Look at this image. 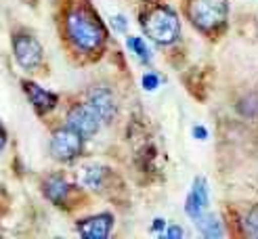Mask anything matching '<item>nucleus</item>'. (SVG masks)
Returning <instances> with one entry per match:
<instances>
[{
  "instance_id": "12",
  "label": "nucleus",
  "mask_w": 258,
  "mask_h": 239,
  "mask_svg": "<svg viewBox=\"0 0 258 239\" xmlns=\"http://www.w3.org/2000/svg\"><path fill=\"white\" fill-rule=\"evenodd\" d=\"M196 224H198L200 233L206 235V237H212V239L223 237V224H221V220H218L216 214H202V216L196 220Z\"/></svg>"
},
{
  "instance_id": "15",
  "label": "nucleus",
  "mask_w": 258,
  "mask_h": 239,
  "mask_svg": "<svg viewBox=\"0 0 258 239\" xmlns=\"http://www.w3.org/2000/svg\"><path fill=\"white\" fill-rule=\"evenodd\" d=\"M103 174H105V172H103V168L90 166V168H86L84 174H82V183H84L86 187H90V189H97V187H101Z\"/></svg>"
},
{
  "instance_id": "1",
  "label": "nucleus",
  "mask_w": 258,
  "mask_h": 239,
  "mask_svg": "<svg viewBox=\"0 0 258 239\" xmlns=\"http://www.w3.org/2000/svg\"><path fill=\"white\" fill-rule=\"evenodd\" d=\"M68 38L82 53H95L105 42V30L101 21L86 9H74L68 15Z\"/></svg>"
},
{
  "instance_id": "2",
  "label": "nucleus",
  "mask_w": 258,
  "mask_h": 239,
  "mask_svg": "<svg viewBox=\"0 0 258 239\" xmlns=\"http://www.w3.org/2000/svg\"><path fill=\"white\" fill-rule=\"evenodd\" d=\"M143 30L153 42L168 46L180 36V21L174 11L166 9V7H158L145 15Z\"/></svg>"
},
{
  "instance_id": "19",
  "label": "nucleus",
  "mask_w": 258,
  "mask_h": 239,
  "mask_svg": "<svg viewBox=\"0 0 258 239\" xmlns=\"http://www.w3.org/2000/svg\"><path fill=\"white\" fill-rule=\"evenodd\" d=\"M115 28H118L120 32L126 30V23H124V17H115Z\"/></svg>"
},
{
  "instance_id": "20",
  "label": "nucleus",
  "mask_w": 258,
  "mask_h": 239,
  "mask_svg": "<svg viewBox=\"0 0 258 239\" xmlns=\"http://www.w3.org/2000/svg\"><path fill=\"white\" fill-rule=\"evenodd\" d=\"M164 220L162 218H156V220H153V229H156V231H160V229H164Z\"/></svg>"
},
{
  "instance_id": "17",
  "label": "nucleus",
  "mask_w": 258,
  "mask_h": 239,
  "mask_svg": "<svg viewBox=\"0 0 258 239\" xmlns=\"http://www.w3.org/2000/svg\"><path fill=\"white\" fill-rule=\"evenodd\" d=\"M193 136H200V141H204V138H208V130H206L204 126H196V128H193Z\"/></svg>"
},
{
  "instance_id": "14",
  "label": "nucleus",
  "mask_w": 258,
  "mask_h": 239,
  "mask_svg": "<svg viewBox=\"0 0 258 239\" xmlns=\"http://www.w3.org/2000/svg\"><path fill=\"white\" fill-rule=\"evenodd\" d=\"M243 233L248 237H258V206L250 208L243 216Z\"/></svg>"
},
{
  "instance_id": "10",
  "label": "nucleus",
  "mask_w": 258,
  "mask_h": 239,
  "mask_svg": "<svg viewBox=\"0 0 258 239\" xmlns=\"http://www.w3.org/2000/svg\"><path fill=\"white\" fill-rule=\"evenodd\" d=\"M23 88H25V95L30 97L32 105L36 107L38 113H44V111L53 109V107L57 105V97H55L53 93L44 91V88H40L38 84H34V82H23Z\"/></svg>"
},
{
  "instance_id": "5",
  "label": "nucleus",
  "mask_w": 258,
  "mask_h": 239,
  "mask_svg": "<svg viewBox=\"0 0 258 239\" xmlns=\"http://www.w3.org/2000/svg\"><path fill=\"white\" fill-rule=\"evenodd\" d=\"M101 116L99 111L90 105V103H84V105H76L70 113H68V126H72L74 130H78L84 138H90L95 136L101 128Z\"/></svg>"
},
{
  "instance_id": "9",
  "label": "nucleus",
  "mask_w": 258,
  "mask_h": 239,
  "mask_svg": "<svg viewBox=\"0 0 258 239\" xmlns=\"http://www.w3.org/2000/svg\"><path fill=\"white\" fill-rule=\"evenodd\" d=\"M88 103L93 105L103 122H111L113 116H115V99L113 95L107 91V88H95L93 93H90V99Z\"/></svg>"
},
{
  "instance_id": "8",
  "label": "nucleus",
  "mask_w": 258,
  "mask_h": 239,
  "mask_svg": "<svg viewBox=\"0 0 258 239\" xmlns=\"http://www.w3.org/2000/svg\"><path fill=\"white\" fill-rule=\"evenodd\" d=\"M113 224L111 214H99L88 220H82L78 224V233L88 237V239H105L109 235V229Z\"/></svg>"
},
{
  "instance_id": "16",
  "label": "nucleus",
  "mask_w": 258,
  "mask_h": 239,
  "mask_svg": "<svg viewBox=\"0 0 258 239\" xmlns=\"http://www.w3.org/2000/svg\"><path fill=\"white\" fill-rule=\"evenodd\" d=\"M158 84H160V78L153 71H149V73L143 75V86L147 88V91H156Z\"/></svg>"
},
{
  "instance_id": "11",
  "label": "nucleus",
  "mask_w": 258,
  "mask_h": 239,
  "mask_svg": "<svg viewBox=\"0 0 258 239\" xmlns=\"http://www.w3.org/2000/svg\"><path fill=\"white\" fill-rule=\"evenodd\" d=\"M68 193H70V187L61 176H50V179L44 183V195L57 206H61L63 201H66Z\"/></svg>"
},
{
  "instance_id": "13",
  "label": "nucleus",
  "mask_w": 258,
  "mask_h": 239,
  "mask_svg": "<svg viewBox=\"0 0 258 239\" xmlns=\"http://www.w3.org/2000/svg\"><path fill=\"white\" fill-rule=\"evenodd\" d=\"M126 44H128V48H131L141 61H149V59H151V53H149L147 44L143 42V38H139V36H131V38L126 40Z\"/></svg>"
},
{
  "instance_id": "18",
  "label": "nucleus",
  "mask_w": 258,
  "mask_h": 239,
  "mask_svg": "<svg viewBox=\"0 0 258 239\" xmlns=\"http://www.w3.org/2000/svg\"><path fill=\"white\" fill-rule=\"evenodd\" d=\"M168 237H183V229H180V226H170Z\"/></svg>"
},
{
  "instance_id": "3",
  "label": "nucleus",
  "mask_w": 258,
  "mask_h": 239,
  "mask_svg": "<svg viewBox=\"0 0 258 239\" xmlns=\"http://www.w3.org/2000/svg\"><path fill=\"white\" fill-rule=\"evenodd\" d=\"M189 15L202 30H216L227 19V0H193Z\"/></svg>"
},
{
  "instance_id": "6",
  "label": "nucleus",
  "mask_w": 258,
  "mask_h": 239,
  "mask_svg": "<svg viewBox=\"0 0 258 239\" xmlns=\"http://www.w3.org/2000/svg\"><path fill=\"white\" fill-rule=\"evenodd\" d=\"M13 50H15V59L21 67L34 69L36 65H40L42 61V46L34 36L19 34L13 40Z\"/></svg>"
},
{
  "instance_id": "4",
  "label": "nucleus",
  "mask_w": 258,
  "mask_h": 239,
  "mask_svg": "<svg viewBox=\"0 0 258 239\" xmlns=\"http://www.w3.org/2000/svg\"><path fill=\"white\" fill-rule=\"evenodd\" d=\"M82 134L78 130H74L72 126L68 128H59L53 138H50V153L59 162H70L76 155H80L82 151Z\"/></svg>"
},
{
  "instance_id": "7",
  "label": "nucleus",
  "mask_w": 258,
  "mask_h": 239,
  "mask_svg": "<svg viewBox=\"0 0 258 239\" xmlns=\"http://www.w3.org/2000/svg\"><path fill=\"white\" fill-rule=\"evenodd\" d=\"M206 206H208V185H206L204 179H196V183H193V189H191V193L187 195V214L193 218V220H198Z\"/></svg>"
}]
</instances>
